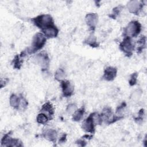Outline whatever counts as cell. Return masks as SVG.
<instances>
[{"mask_svg": "<svg viewBox=\"0 0 147 147\" xmlns=\"http://www.w3.org/2000/svg\"><path fill=\"white\" fill-rule=\"evenodd\" d=\"M46 42V37L43 33H38L34 35L33 38L31 47L28 49L29 53H34L41 49Z\"/></svg>", "mask_w": 147, "mask_h": 147, "instance_id": "1", "label": "cell"}, {"mask_svg": "<svg viewBox=\"0 0 147 147\" xmlns=\"http://www.w3.org/2000/svg\"><path fill=\"white\" fill-rule=\"evenodd\" d=\"M34 24L42 30L53 25L52 17L49 14H42L33 19Z\"/></svg>", "mask_w": 147, "mask_h": 147, "instance_id": "2", "label": "cell"}, {"mask_svg": "<svg viewBox=\"0 0 147 147\" xmlns=\"http://www.w3.org/2000/svg\"><path fill=\"white\" fill-rule=\"evenodd\" d=\"M141 31V24L136 21L130 22L125 29V33L128 37L137 36Z\"/></svg>", "mask_w": 147, "mask_h": 147, "instance_id": "3", "label": "cell"}, {"mask_svg": "<svg viewBox=\"0 0 147 147\" xmlns=\"http://www.w3.org/2000/svg\"><path fill=\"white\" fill-rule=\"evenodd\" d=\"M34 61L42 68L46 69L49 64V57L45 53H40L33 58Z\"/></svg>", "mask_w": 147, "mask_h": 147, "instance_id": "4", "label": "cell"}, {"mask_svg": "<svg viewBox=\"0 0 147 147\" xmlns=\"http://www.w3.org/2000/svg\"><path fill=\"white\" fill-rule=\"evenodd\" d=\"M95 123L93 118V114H90L83 122L82 128L83 129L88 133H92L95 131Z\"/></svg>", "mask_w": 147, "mask_h": 147, "instance_id": "5", "label": "cell"}, {"mask_svg": "<svg viewBox=\"0 0 147 147\" xmlns=\"http://www.w3.org/2000/svg\"><path fill=\"white\" fill-rule=\"evenodd\" d=\"M121 49L126 55H130L134 49V45L130 37H126L120 44Z\"/></svg>", "mask_w": 147, "mask_h": 147, "instance_id": "6", "label": "cell"}, {"mask_svg": "<svg viewBox=\"0 0 147 147\" xmlns=\"http://www.w3.org/2000/svg\"><path fill=\"white\" fill-rule=\"evenodd\" d=\"M1 144L6 146H22L21 142L17 139L11 138L9 134H6L2 139Z\"/></svg>", "mask_w": 147, "mask_h": 147, "instance_id": "7", "label": "cell"}, {"mask_svg": "<svg viewBox=\"0 0 147 147\" xmlns=\"http://www.w3.org/2000/svg\"><path fill=\"white\" fill-rule=\"evenodd\" d=\"M61 87L63 95L65 97L70 96L74 92V86L68 80L61 81Z\"/></svg>", "mask_w": 147, "mask_h": 147, "instance_id": "8", "label": "cell"}, {"mask_svg": "<svg viewBox=\"0 0 147 147\" xmlns=\"http://www.w3.org/2000/svg\"><path fill=\"white\" fill-rule=\"evenodd\" d=\"M127 7L130 13L137 14L142 8V4L138 1H130L127 3Z\"/></svg>", "mask_w": 147, "mask_h": 147, "instance_id": "9", "label": "cell"}, {"mask_svg": "<svg viewBox=\"0 0 147 147\" xmlns=\"http://www.w3.org/2000/svg\"><path fill=\"white\" fill-rule=\"evenodd\" d=\"M86 22L87 25L91 28H94L98 22V17L95 13H89L86 16Z\"/></svg>", "mask_w": 147, "mask_h": 147, "instance_id": "10", "label": "cell"}, {"mask_svg": "<svg viewBox=\"0 0 147 147\" xmlns=\"http://www.w3.org/2000/svg\"><path fill=\"white\" fill-rule=\"evenodd\" d=\"M42 30L45 36L48 38H53L56 37L59 32L57 28L54 25L49 26Z\"/></svg>", "mask_w": 147, "mask_h": 147, "instance_id": "11", "label": "cell"}, {"mask_svg": "<svg viewBox=\"0 0 147 147\" xmlns=\"http://www.w3.org/2000/svg\"><path fill=\"white\" fill-rule=\"evenodd\" d=\"M116 75L117 69L114 67H109L105 69L103 78L107 81H111L114 80L116 76Z\"/></svg>", "mask_w": 147, "mask_h": 147, "instance_id": "12", "label": "cell"}, {"mask_svg": "<svg viewBox=\"0 0 147 147\" xmlns=\"http://www.w3.org/2000/svg\"><path fill=\"white\" fill-rule=\"evenodd\" d=\"M43 136L49 141L54 142L57 137V132L54 129H47L43 132Z\"/></svg>", "mask_w": 147, "mask_h": 147, "instance_id": "13", "label": "cell"}, {"mask_svg": "<svg viewBox=\"0 0 147 147\" xmlns=\"http://www.w3.org/2000/svg\"><path fill=\"white\" fill-rule=\"evenodd\" d=\"M20 98L15 94H12L10 97V105L14 109H18Z\"/></svg>", "mask_w": 147, "mask_h": 147, "instance_id": "14", "label": "cell"}, {"mask_svg": "<svg viewBox=\"0 0 147 147\" xmlns=\"http://www.w3.org/2000/svg\"><path fill=\"white\" fill-rule=\"evenodd\" d=\"M84 107H82L78 110H76L73 115V120L75 121H79L83 117L84 113Z\"/></svg>", "mask_w": 147, "mask_h": 147, "instance_id": "15", "label": "cell"}, {"mask_svg": "<svg viewBox=\"0 0 147 147\" xmlns=\"http://www.w3.org/2000/svg\"><path fill=\"white\" fill-rule=\"evenodd\" d=\"M41 110L44 112H46L47 113H48L49 115H51L53 114L54 113V110L53 108L52 107V106L51 105V103H45L41 109Z\"/></svg>", "mask_w": 147, "mask_h": 147, "instance_id": "16", "label": "cell"}, {"mask_svg": "<svg viewBox=\"0 0 147 147\" xmlns=\"http://www.w3.org/2000/svg\"><path fill=\"white\" fill-rule=\"evenodd\" d=\"M65 72L61 68L58 69L55 74V79H56L58 81L63 80V79L65 78Z\"/></svg>", "mask_w": 147, "mask_h": 147, "instance_id": "17", "label": "cell"}, {"mask_svg": "<svg viewBox=\"0 0 147 147\" xmlns=\"http://www.w3.org/2000/svg\"><path fill=\"white\" fill-rule=\"evenodd\" d=\"M48 117L45 113H40L37 117V122L38 123H45L48 122Z\"/></svg>", "mask_w": 147, "mask_h": 147, "instance_id": "18", "label": "cell"}, {"mask_svg": "<svg viewBox=\"0 0 147 147\" xmlns=\"http://www.w3.org/2000/svg\"><path fill=\"white\" fill-rule=\"evenodd\" d=\"M142 95V91L140 90H136L131 95L130 98L133 102H137L141 98Z\"/></svg>", "mask_w": 147, "mask_h": 147, "instance_id": "19", "label": "cell"}, {"mask_svg": "<svg viewBox=\"0 0 147 147\" xmlns=\"http://www.w3.org/2000/svg\"><path fill=\"white\" fill-rule=\"evenodd\" d=\"M76 110V106L74 103L68 105L66 109V111L68 114H73Z\"/></svg>", "mask_w": 147, "mask_h": 147, "instance_id": "20", "label": "cell"}, {"mask_svg": "<svg viewBox=\"0 0 147 147\" xmlns=\"http://www.w3.org/2000/svg\"><path fill=\"white\" fill-rule=\"evenodd\" d=\"M27 106H28V102L26 101V100L23 97L20 98V103H19L18 109L24 110L27 107Z\"/></svg>", "mask_w": 147, "mask_h": 147, "instance_id": "21", "label": "cell"}, {"mask_svg": "<svg viewBox=\"0 0 147 147\" xmlns=\"http://www.w3.org/2000/svg\"><path fill=\"white\" fill-rule=\"evenodd\" d=\"M96 40H95V37L93 36V35H91L90 36H89V37L87 38V43L91 45V47L92 46H95L96 43Z\"/></svg>", "mask_w": 147, "mask_h": 147, "instance_id": "22", "label": "cell"}, {"mask_svg": "<svg viewBox=\"0 0 147 147\" xmlns=\"http://www.w3.org/2000/svg\"><path fill=\"white\" fill-rule=\"evenodd\" d=\"M137 74L134 73L130 76V79L129 80V84L131 86H133L137 82Z\"/></svg>", "mask_w": 147, "mask_h": 147, "instance_id": "23", "label": "cell"}, {"mask_svg": "<svg viewBox=\"0 0 147 147\" xmlns=\"http://www.w3.org/2000/svg\"><path fill=\"white\" fill-rule=\"evenodd\" d=\"M125 106H126V104L125 103H122V105H121L119 106H118L116 110L117 114L119 115H121V114H122V113L125 109Z\"/></svg>", "mask_w": 147, "mask_h": 147, "instance_id": "24", "label": "cell"}, {"mask_svg": "<svg viewBox=\"0 0 147 147\" xmlns=\"http://www.w3.org/2000/svg\"><path fill=\"white\" fill-rule=\"evenodd\" d=\"M78 144H79V145H80L81 146H85L86 145H84V144H86V142H85V141H83V140H78Z\"/></svg>", "mask_w": 147, "mask_h": 147, "instance_id": "25", "label": "cell"}]
</instances>
